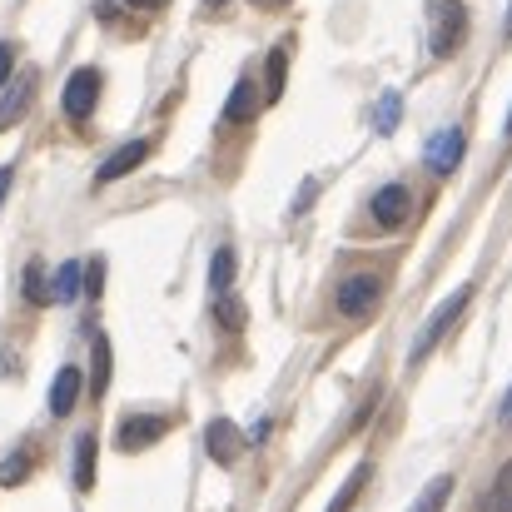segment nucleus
<instances>
[{"instance_id": "obj_9", "label": "nucleus", "mask_w": 512, "mask_h": 512, "mask_svg": "<svg viewBox=\"0 0 512 512\" xmlns=\"http://www.w3.org/2000/svg\"><path fill=\"white\" fill-rule=\"evenodd\" d=\"M165 428H170L165 418H145V413H140V418H125V423H120V433H115V443H120L125 453H140V448H150V443H160V438H165Z\"/></svg>"}, {"instance_id": "obj_30", "label": "nucleus", "mask_w": 512, "mask_h": 512, "mask_svg": "<svg viewBox=\"0 0 512 512\" xmlns=\"http://www.w3.org/2000/svg\"><path fill=\"white\" fill-rule=\"evenodd\" d=\"M130 5H135V10H165L170 0H130Z\"/></svg>"}, {"instance_id": "obj_26", "label": "nucleus", "mask_w": 512, "mask_h": 512, "mask_svg": "<svg viewBox=\"0 0 512 512\" xmlns=\"http://www.w3.org/2000/svg\"><path fill=\"white\" fill-rule=\"evenodd\" d=\"M10 75H15V50H10V45H0V85H5Z\"/></svg>"}, {"instance_id": "obj_17", "label": "nucleus", "mask_w": 512, "mask_h": 512, "mask_svg": "<svg viewBox=\"0 0 512 512\" xmlns=\"http://www.w3.org/2000/svg\"><path fill=\"white\" fill-rule=\"evenodd\" d=\"M483 512H512V458L498 468V478H493V488L483 498Z\"/></svg>"}, {"instance_id": "obj_29", "label": "nucleus", "mask_w": 512, "mask_h": 512, "mask_svg": "<svg viewBox=\"0 0 512 512\" xmlns=\"http://www.w3.org/2000/svg\"><path fill=\"white\" fill-rule=\"evenodd\" d=\"M264 438H269V418H259V423H254V433H249V443H264Z\"/></svg>"}, {"instance_id": "obj_4", "label": "nucleus", "mask_w": 512, "mask_h": 512, "mask_svg": "<svg viewBox=\"0 0 512 512\" xmlns=\"http://www.w3.org/2000/svg\"><path fill=\"white\" fill-rule=\"evenodd\" d=\"M95 105H100V70H75L70 80H65V95H60V110L70 115V120H90L95 115Z\"/></svg>"}, {"instance_id": "obj_18", "label": "nucleus", "mask_w": 512, "mask_h": 512, "mask_svg": "<svg viewBox=\"0 0 512 512\" xmlns=\"http://www.w3.org/2000/svg\"><path fill=\"white\" fill-rule=\"evenodd\" d=\"M284 65H289V55H284V50H274V55H269V65H264V100H269V105L284 95Z\"/></svg>"}, {"instance_id": "obj_16", "label": "nucleus", "mask_w": 512, "mask_h": 512, "mask_svg": "<svg viewBox=\"0 0 512 512\" xmlns=\"http://www.w3.org/2000/svg\"><path fill=\"white\" fill-rule=\"evenodd\" d=\"M75 488H95V433H80L75 443Z\"/></svg>"}, {"instance_id": "obj_11", "label": "nucleus", "mask_w": 512, "mask_h": 512, "mask_svg": "<svg viewBox=\"0 0 512 512\" xmlns=\"http://www.w3.org/2000/svg\"><path fill=\"white\" fill-rule=\"evenodd\" d=\"M80 388H85L80 368H60L55 383H50V413H55V418H70V408L80 403Z\"/></svg>"}, {"instance_id": "obj_8", "label": "nucleus", "mask_w": 512, "mask_h": 512, "mask_svg": "<svg viewBox=\"0 0 512 512\" xmlns=\"http://www.w3.org/2000/svg\"><path fill=\"white\" fill-rule=\"evenodd\" d=\"M150 160V140H130V145H120L100 170H95V184H115V179H125L130 170H140Z\"/></svg>"}, {"instance_id": "obj_25", "label": "nucleus", "mask_w": 512, "mask_h": 512, "mask_svg": "<svg viewBox=\"0 0 512 512\" xmlns=\"http://www.w3.org/2000/svg\"><path fill=\"white\" fill-rule=\"evenodd\" d=\"M85 289H90V294H100V289H105V264H100V259H90V264H85Z\"/></svg>"}, {"instance_id": "obj_6", "label": "nucleus", "mask_w": 512, "mask_h": 512, "mask_svg": "<svg viewBox=\"0 0 512 512\" xmlns=\"http://www.w3.org/2000/svg\"><path fill=\"white\" fill-rule=\"evenodd\" d=\"M458 160H463V130H458V125H443L438 135H428V145H423V165H428V170L453 174Z\"/></svg>"}, {"instance_id": "obj_23", "label": "nucleus", "mask_w": 512, "mask_h": 512, "mask_svg": "<svg viewBox=\"0 0 512 512\" xmlns=\"http://www.w3.org/2000/svg\"><path fill=\"white\" fill-rule=\"evenodd\" d=\"M25 299L30 304H45L50 299V284H45V269L40 264H25Z\"/></svg>"}, {"instance_id": "obj_33", "label": "nucleus", "mask_w": 512, "mask_h": 512, "mask_svg": "<svg viewBox=\"0 0 512 512\" xmlns=\"http://www.w3.org/2000/svg\"><path fill=\"white\" fill-rule=\"evenodd\" d=\"M503 135H508V140H512V115H508V125H503Z\"/></svg>"}, {"instance_id": "obj_3", "label": "nucleus", "mask_w": 512, "mask_h": 512, "mask_svg": "<svg viewBox=\"0 0 512 512\" xmlns=\"http://www.w3.org/2000/svg\"><path fill=\"white\" fill-rule=\"evenodd\" d=\"M378 299H383V279L378 274H348L339 284V294H334V309L343 319H368L378 309Z\"/></svg>"}, {"instance_id": "obj_31", "label": "nucleus", "mask_w": 512, "mask_h": 512, "mask_svg": "<svg viewBox=\"0 0 512 512\" xmlns=\"http://www.w3.org/2000/svg\"><path fill=\"white\" fill-rule=\"evenodd\" d=\"M503 35L512 40V0H508V15H503Z\"/></svg>"}, {"instance_id": "obj_28", "label": "nucleus", "mask_w": 512, "mask_h": 512, "mask_svg": "<svg viewBox=\"0 0 512 512\" xmlns=\"http://www.w3.org/2000/svg\"><path fill=\"white\" fill-rule=\"evenodd\" d=\"M498 423H503V428H512V388H508V398H503V408H498Z\"/></svg>"}, {"instance_id": "obj_1", "label": "nucleus", "mask_w": 512, "mask_h": 512, "mask_svg": "<svg viewBox=\"0 0 512 512\" xmlns=\"http://www.w3.org/2000/svg\"><path fill=\"white\" fill-rule=\"evenodd\" d=\"M468 40V5L463 0H428V55L448 60Z\"/></svg>"}, {"instance_id": "obj_19", "label": "nucleus", "mask_w": 512, "mask_h": 512, "mask_svg": "<svg viewBox=\"0 0 512 512\" xmlns=\"http://www.w3.org/2000/svg\"><path fill=\"white\" fill-rule=\"evenodd\" d=\"M209 284H214V294H224L229 284H234V249L224 244V249H214V264H209Z\"/></svg>"}, {"instance_id": "obj_10", "label": "nucleus", "mask_w": 512, "mask_h": 512, "mask_svg": "<svg viewBox=\"0 0 512 512\" xmlns=\"http://www.w3.org/2000/svg\"><path fill=\"white\" fill-rule=\"evenodd\" d=\"M204 448H209V458H214V463H224V468H229V463L239 458L244 438H239V428H234L229 418H214V423L204 428Z\"/></svg>"}, {"instance_id": "obj_2", "label": "nucleus", "mask_w": 512, "mask_h": 512, "mask_svg": "<svg viewBox=\"0 0 512 512\" xmlns=\"http://www.w3.org/2000/svg\"><path fill=\"white\" fill-rule=\"evenodd\" d=\"M468 304H473V284H463L458 294H448V299H443V304L433 309V319H428V324L418 329V339H413V348H408V363H413V368H418V363H423V358H428V353H433L438 343H443V334H448V329L458 324V314H463Z\"/></svg>"}, {"instance_id": "obj_34", "label": "nucleus", "mask_w": 512, "mask_h": 512, "mask_svg": "<svg viewBox=\"0 0 512 512\" xmlns=\"http://www.w3.org/2000/svg\"><path fill=\"white\" fill-rule=\"evenodd\" d=\"M209 5H224V0H209Z\"/></svg>"}, {"instance_id": "obj_24", "label": "nucleus", "mask_w": 512, "mask_h": 512, "mask_svg": "<svg viewBox=\"0 0 512 512\" xmlns=\"http://www.w3.org/2000/svg\"><path fill=\"white\" fill-rule=\"evenodd\" d=\"M219 324H224V329H239V324H244V304H239V299H224V304H219Z\"/></svg>"}, {"instance_id": "obj_14", "label": "nucleus", "mask_w": 512, "mask_h": 512, "mask_svg": "<svg viewBox=\"0 0 512 512\" xmlns=\"http://www.w3.org/2000/svg\"><path fill=\"white\" fill-rule=\"evenodd\" d=\"M254 110H259V95H254V85H249V80H239V85H234V95L224 100V115H229L234 125H244V120H254Z\"/></svg>"}, {"instance_id": "obj_15", "label": "nucleus", "mask_w": 512, "mask_h": 512, "mask_svg": "<svg viewBox=\"0 0 512 512\" xmlns=\"http://www.w3.org/2000/svg\"><path fill=\"white\" fill-rule=\"evenodd\" d=\"M398 120H403V95H398V90L378 95V105H373V130H378V135H393Z\"/></svg>"}, {"instance_id": "obj_7", "label": "nucleus", "mask_w": 512, "mask_h": 512, "mask_svg": "<svg viewBox=\"0 0 512 512\" xmlns=\"http://www.w3.org/2000/svg\"><path fill=\"white\" fill-rule=\"evenodd\" d=\"M30 95H35V70H20V75H10V80L0 85V130H10V125L25 115Z\"/></svg>"}, {"instance_id": "obj_20", "label": "nucleus", "mask_w": 512, "mask_h": 512, "mask_svg": "<svg viewBox=\"0 0 512 512\" xmlns=\"http://www.w3.org/2000/svg\"><path fill=\"white\" fill-rule=\"evenodd\" d=\"M30 473V448H15L5 463H0V488H20Z\"/></svg>"}, {"instance_id": "obj_5", "label": "nucleus", "mask_w": 512, "mask_h": 512, "mask_svg": "<svg viewBox=\"0 0 512 512\" xmlns=\"http://www.w3.org/2000/svg\"><path fill=\"white\" fill-rule=\"evenodd\" d=\"M368 214H373V224H378V229H403V224H408V214H413V194H408L403 184H383V189L373 194Z\"/></svg>"}, {"instance_id": "obj_21", "label": "nucleus", "mask_w": 512, "mask_h": 512, "mask_svg": "<svg viewBox=\"0 0 512 512\" xmlns=\"http://www.w3.org/2000/svg\"><path fill=\"white\" fill-rule=\"evenodd\" d=\"M448 498H453V478H433V483H428V493L413 503V512H443Z\"/></svg>"}, {"instance_id": "obj_32", "label": "nucleus", "mask_w": 512, "mask_h": 512, "mask_svg": "<svg viewBox=\"0 0 512 512\" xmlns=\"http://www.w3.org/2000/svg\"><path fill=\"white\" fill-rule=\"evenodd\" d=\"M254 5H289V0H254Z\"/></svg>"}, {"instance_id": "obj_22", "label": "nucleus", "mask_w": 512, "mask_h": 512, "mask_svg": "<svg viewBox=\"0 0 512 512\" xmlns=\"http://www.w3.org/2000/svg\"><path fill=\"white\" fill-rule=\"evenodd\" d=\"M363 483H368V468H353V478L343 483L339 493H334V503H329V512H348L353 508V498L363 493Z\"/></svg>"}, {"instance_id": "obj_27", "label": "nucleus", "mask_w": 512, "mask_h": 512, "mask_svg": "<svg viewBox=\"0 0 512 512\" xmlns=\"http://www.w3.org/2000/svg\"><path fill=\"white\" fill-rule=\"evenodd\" d=\"M10 179H15V170H10V165H0V204H5V194H10Z\"/></svg>"}, {"instance_id": "obj_12", "label": "nucleus", "mask_w": 512, "mask_h": 512, "mask_svg": "<svg viewBox=\"0 0 512 512\" xmlns=\"http://www.w3.org/2000/svg\"><path fill=\"white\" fill-rule=\"evenodd\" d=\"M90 398H105V388H110V339H100L95 334V343H90Z\"/></svg>"}, {"instance_id": "obj_13", "label": "nucleus", "mask_w": 512, "mask_h": 512, "mask_svg": "<svg viewBox=\"0 0 512 512\" xmlns=\"http://www.w3.org/2000/svg\"><path fill=\"white\" fill-rule=\"evenodd\" d=\"M80 274H85V269H80L75 259H70V264H60V269H55V279H50V299L75 304V299H80V284H85Z\"/></svg>"}]
</instances>
